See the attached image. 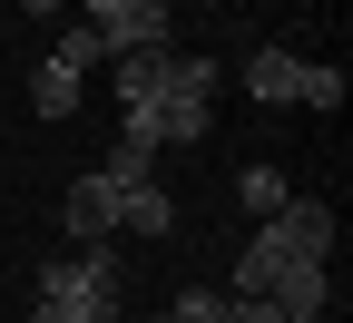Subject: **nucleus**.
Returning <instances> with one entry per match:
<instances>
[{"label":"nucleus","mask_w":353,"mask_h":323,"mask_svg":"<svg viewBox=\"0 0 353 323\" xmlns=\"http://www.w3.org/2000/svg\"><path fill=\"white\" fill-rule=\"evenodd\" d=\"M236 294H265L285 323H324V294H334V284H324V264H314V255H285V245L255 225V245L236 255Z\"/></svg>","instance_id":"nucleus-1"},{"label":"nucleus","mask_w":353,"mask_h":323,"mask_svg":"<svg viewBox=\"0 0 353 323\" xmlns=\"http://www.w3.org/2000/svg\"><path fill=\"white\" fill-rule=\"evenodd\" d=\"M30 323H118V264L108 245H79L39 274V313Z\"/></svg>","instance_id":"nucleus-2"},{"label":"nucleus","mask_w":353,"mask_h":323,"mask_svg":"<svg viewBox=\"0 0 353 323\" xmlns=\"http://www.w3.org/2000/svg\"><path fill=\"white\" fill-rule=\"evenodd\" d=\"M216 88H226V69H216V59H176V69H167V88L148 98L167 147H187V137H206V127H216Z\"/></svg>","instance_id":"nucleus-3"},{"label":"nucleus","mask_w":353,"mask_h":323,"mask_svg":"<svg viewBox=\"0 0 353 323\" xmlns=\"http://www.w3.org/2000/svg\"><path fill=\"white\" fill-rule=\"evenodd\" d=\"M265 236H275L285 255H314V264H324V255H334V206H324V196H285L275 216H265Z\"/></svg>","instance_id":"nucleus-4"},{"label":"nucleus","mask_w":353,"mask_h":323,"mask_svg":"<svg viewBox=\"0 0 353 323\" xmlns=\"http://www.w3.org/2000/svg\"><path fill=\"white\" fill-rule=\"evenodd\" d=\"M108 59H118V108H148L157 88H167V69H176L167 39H148V50H108Z\"/></svg>","instance_id":"nucleus-5"},{"label":"nucleus","mask_w":353,"mask_h":323,"mask_svg":"<svg viewBox=\"0 0 353 323\" xmlns=\"http://www.w3.org/2000/svg\"><path fill=\"white\" fill-rule=\"evenodd\" d=\"M69 236L79 245L118 236V187H108V176H79V187H69Z\"/></svg>","instance_id":"nucleus-6"},{"label":"nucleus","mask_w":353,"mask_h":323,"mask_svg":"<svg viewBox=\"0 0 353 323\" xmlns=\"http://www.w3.org/2000/svg\"><path fill=\"white\" fill-rule=\"evenodd\" d=\"M245 88H255V108H285L294 88H304V59H294V50H255V69H245Z\"/></svg>","instance_id":"nucleus-7"},{"label":"nucleus","mask_w":353,"mask_h":323,"mask_svg":"<svg viewBox=\"0 0 353 323\" xmlns=\"http://www.w3.org/2000/svg\"><path fill=\"white\" fill-rule=\"evenodd\" d=\"M108 50H148V39H167V0H128L118 20H99Z\"/></svg>","instance_id":"nucleus-8"},{"label":"nucleus","mask_w":353,"mask_h":323,"mask_svg":"<svg viewBox=\"0 0 353 323\" xmlns=\"http://www.w3.org/2000/svg\"><path fill=\"white\" fill-rule=\"evenodd\" d=\"M30 108H39V118H69V108H79V69L39 59V69H30Z\"/></svg>","instance_id":"nucleus-9"},{"label":"nucleus","mask_w":353,"mask_h":323,"mask_svg":"<svg viewBox=\"0 0 353 323\" xmlns=\"http://www.w3.org/2000/svg\"><path fill=\"white\" fill-rule=\"evenodd\" d=\"M118 225H138V236H167V225H176V206L157 196V176H148V187H118Z\"/></svg>","instance_id":"nucleus-10"},{"label":"nucleus","mask_w":353,"mask_h":323,"mask_svg":"<svg viewBox=\"0 0 353 323\" xmlns=\"http://www.w3.org/2000/svg\"><path fill=\"white\" fill-rule=\"evenodd\" d=\"M50 59H59V69H79V79H88V69H99V59H108V39H99V30H88V20H79V30H69V39H59V50H50Z\"/></svg>","instance_id":"nucleus-11"},{"label":"nucleus","mask_w":353,"mask_h":323,"mask_svg":"<svg viewBox=\"0 0 353 323\" xmlns=\"http://www.w3.org/2000/svg\"><path fill=\"white\" fill-rule=\"evenodd\" d=\"M148 167H157V157H148V147H128V137H118V157H108L99 176H108V187H148Z\"/></svg>","instance_id":"nucleus-12"},{"label":"nucleus","mask_w":353,"mask_h":323,"mask_svg":"<svg viewBox=\"0 0 353 323\" xmlns=\"http://www.w3.org/2000/svg\"><path fill=\"white\" fill-rule=\"evenodd\" d=\"M294 98H304V108H324V118H334V108H343V79H334V69H304V88H294Z\"/></svg>","instance_id":"nucleus-13"},{"label":"nucleus","mask_w":353,"mask_h":323,"mask_svg":"<svg viewBox=\"0 0 353 323\" xmlns=\"http://www.w3.org/2000/svg\"><path fill=\"white\" fill-rule=\"evenodd\" d=\"M245 206L275 216V206H285V176H275V167H245Z\"/></svg>","instance_id":"nucleus-14"},{"label":"nucleus","mask_w":353,"mask_h":323,"mask_svg":"<svg viewBox=\"0 0 353 323\" xmlns=\"http://www.w3.org/2000/svg\"><path fill=\"white\" fill-rule=\"evenodd\" d=\"M167 323H226V294H176Z\"/></svg>","instance_id":"nucleus-15"},{"label":"nucleus","mask_w":353,"mask_h":323,"mask_svg":"<svg viewBox=\"0 0 353 323\" xmlns=\"http://www.w3.org/2000/svg\"><path fill=\"white\" fill-rule=\"evenodd\" d=\"M226 323H285V313L265 304V294H236V304H226Z\"/></svg>","instance_id":"nucleus-16"},{"label":"nucleus","mask_w":353,"mask_h":323,"mask_svg":"<svg viewBox=\"0 0 353 323\" xmlns=\"http://www.w3.org/2000/svg\"><path fill=\"white\" fill-rule=\"evenodd\" d=\"M79 10H88V30H99V20H118V10H128V0H79Z\"/></svg>","instance_id":"nucleus-17"},{"label":"nucleus","mask_w":353,"mask_h":323,"mask_svg":"<svg viewBox=\"0 0 353 323\" xmlns=\"http://www.w3.org/2000/svg\"><path fill=\"white\" fill-rule=\"evenodd\" d=\"M20 10H30V20H50V10H59V0H20Z\"/></svg>","instance_id":"nucleus-18"}]
</instances>
